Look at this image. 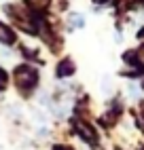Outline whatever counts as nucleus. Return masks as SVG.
<instances>
[{"label": "nucleus", "instance_id": "obj_7", "mask_svg": "<svg viewBox=\"0 0 144 150\" xmlns=\"http://www.w3.org/2000/svg\"><path fill=\"white\" fill-rule=\"evenodd\" d=\"M28 2H30V6H32V8H36V11H43L49 0H28Z\"/></svg>", "mask_w": 144, "mask_h": 150}, {"label": "nucleus", "instance_id": "obj_6", "mask_svg": "<svg viewBox=\"0 0 144 150\" xmlns=\"http://www.w3.org/2000/svg\"><path fill=\"white\" fill-rule=\"evenodd\" d=\"M70 28H83V15L78 13H70Z\"/></svg>", "mask_w": 144, "mask_h": 150}, {"label": "nucleus", "instance_id": "obj_5", "mask_svg": "<svg viewBox=\"0 0 144 150\" xmlns=\"http://www.w3.org/2000/svg\"><path fill=\"white\" fill-rule=\"evenodd\" d=\"M0 42H2V45H13L15 42V34L6 25H2V23H0Z\"/></svg>", "mask_w": 144, "mask_h": 150}, {"label": "nucleus", "instance_id": "obj_2", "mask_svg": "<svg viewBox=\"0 0 144 150\" xmlns=\"http://www.w3.org/2000/svg\"><path fill=\"white\" fill-rule=\"evenodd\" d=\"M74 129L78 131V135L85 139V142H89V144H96V139H98V135H96V131L91 129L89 125H85V123H81V121H76L74 123Z\"/></svg>", "mask_w": 144, "mask_h": 150}, {"label": "nucleus", "instance_id": "obj_4", "mask_svg": "<svg viewBox=\"0 0 144 150\" xmlns=\"http://www.w3.org/2000/svg\"><path fill=\"white\" fill-rule=\"evenodd\" d=\"M72 72H74V64L70 62V59H64L59 66H57V76L64 78V76H70Z\"/></svg>", "mask_w": 144, "mask_h": 150}, {"label": "nucleus", "instance_id": "obj_11", "mask_svg": "<svg viewBox=\"0 0 144 150\" xmlns=\"http://www.w3.org/2000/svg\"><path fill=\"white\" fill-rule=\"evenodd\" d=\"M138 38H144V28H142L140 32H138Z\"/></svg>", "mask_w": 144, "mask_h": 150}, {"label": "nucleus", "instance_id": "obj_10", "mask_svg": "<svg viewBox=\"0 0 144 150\" xmlns=\"http://www.w3.org/2000/svg\"><path fill=\"white\" fill-rule=\"evenodd\" d=\"M4 78H6V76H4V72H2V70H0V89L4 87Z\"/></svg>", "mask_w": 144, "mask_h": 150}, {"label": "nucleus", "instance_id": "obj_3", "mask_svg": "<svg viewBox=\"0 0 144 150\" xmlns=\"http://www.w3.org/2000/svg\"><path fill=\"white\" fill-rule=\"evenodd\" d=\"M125 59H127V62H133V64L140 66V68H144V47H140L138 51L127 53V55H125Z\"/></svg>", "mask_w": 144, "mask_h": 150}, {"label": "nucleus", "instance_id": "obj_8", "mask_svg": "<svg viewBox=\"0 0 144 150\" xmlns=\"http://www.w3.org/2000/svg\"><path fill=\"white\" fill-rule=\"evenodd\" d=\"M129 93H131V95H133V97H136V95H138V93H140V89H138V87H136V85H129Z\"/></svg>", "mask_w": 144, "mask_h": 150}, {"label": "nucleus", "instance_id": "obj_9", "mask_svg": "<svg viewBox=\"0 0 144 150\" xmlns=\"http://www.w3.org/2000/svg\"><path fill=\"white\" fill-rule=\"evenodd\" d=\"M0 57H4V59H9V57H11V53H9L6 49H0Z\"/></svg>", "mask_w": 144, "mask_h": 150}, {"label": "nucleus", "instance_id": "obj_12", "mask_svg": "<svg viewBox=\"0 0 144 150\" xmlns=\"http://www.w3.org/2000/svg\"><path fill=\"white\" fill-rule=\"evenodd\" d=\"M55 150H61V148H55Z\"/></svg>", "mask_w": 144, "mask_h": 150}, {"label": "nucleus", "instance_id": "obj_1", "mask_svg": "<svg viewBox=\"0 0 144 150\" xmlns=\"http://www.w3.org/2000/svg\"><path fill=\"white\" fill-rule=\"evenodd\" d=\"M38 81V72L34 68H30V66H19L15 70V83L17 87L21 89V91H30Z\"/></svg>", "mask_w": 144, "mask_h": 150}]
</instances>
